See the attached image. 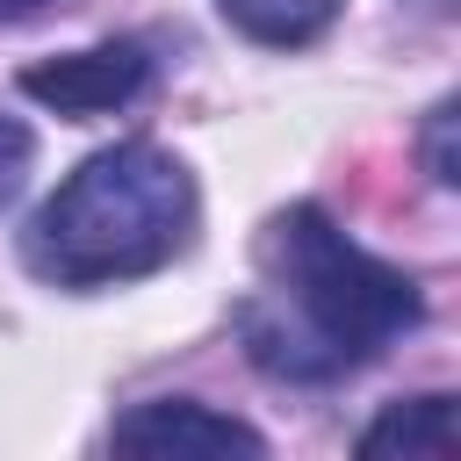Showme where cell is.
I'll return each mask as SVG.
<instances>
[{
	"instance_id": "obj_1",
	"label": "cell",
	"mask_w": 461,
	"mask_h": 461,
	"mask_svg": "<svg viewBox=\"0 0 461 461\" xmlns=\"http://www.w3.org/2000/svg\"><path fill=\"white\" fill-rule=\"evenodd\" d=\"M418 281L360 252L324 209L295 202L259 230L252 295L238 310L245 353L274 382H339L418 324Z\"/></svg>"
},
{
	"instance_id": "obj_2",
	"label": "cell",
	"mask_w": 461,
	"mask_h": 461,
	"mask_svg": "<svg viewBox=\"0 0 461 461\" xmlns=\"http://www.w3.org/2000/svg\"><path fill=\"white\" fill-rule=\"evenodd\" d=\"M194 230V180L151 144L86 158L29 223V267L58 288H101L158 274Z\"/></svg>"
},
{
	"instance_id": "obj_3",
	"label": "cell",
	"mask_w": 461,
	"mask_h": 461,
	"mask_svg": "<svg viewBox=\"0 0 461 461\" xmlns=\"http://www.w3.org/2000/svg\"><path fill=\"white\" fill-rule=\"evenodd\" d=\"M144 79H151L144 43L115 36V43H94V50L50 58V65H29V72H22V94L43 101V108H58V115H108V108H122Z\"/></svg>"
},
{
	"instance_id": "obj_4",
	"label": "cell",
	"mask_w": 461,
	"mask_h": 461,
	"mask_svg": "<svg viewBox=\"0 0 461 461\" xmlns=\"http://www.w3.org/2000/svg\"><path fill=\"white\" fill-rule=\"evenodd\" d=\"M115 447L130 454H267V439L209 403H187V396H158V403H137L130 418H115Z\"/></svg>"
},
{
	"instance_id": "obj_5",
	"label": "cell",
	"mask_w": 461,
	"mask_h": 461,
	"mask_svg": "<svg viewBox=\"0 0 461 461\" xmlns=\"http://www.w3.org/2000/svg\"><path fill=\"white\" fill-rule=\"evenodd\" d=\"M396 447L447 461L454 454V396H418V403H403L360 432V454H396Z\"/></svg>"
},
{
	"instance_id": "obj_6",
	"label": "cell",
	"mask_w": 461,
	"mask_h": 461,
	"mask_svg": "<svg viewBox=\"0 0 461 461\" xmlns=\"http://www.w3.org/2000/svg\"><path fill=\"white\" fill-rule=\"evenodd\" d=\"M252 43H274V50H288V43H310V36H324L331 29V14L346 7V0H216Z\"/></svg>"
},
{
	"instance_id": "obj_7",
	"label": "cell",
	"mask_w": 461,
	"mask_h": 461,
	"mask_svg": "<svg viewBox=\"0 0 461 461\" xmlns=\"http://www.w3.org/2000/svg\"><path fill=\"white\" fill-rule=\"evenodd\" d=\"M29 158H36V137H29V122L0 115V209L22 194V180H29Z\"/></svg>"
},
{
	"instance_id": "obj_8",
	"label": "cell",
	"mask_w": 461,
	"mask_h": 461,
	"mask_svg": "<svg viewBox=\"0 0 461 461\" xmlns=\"http://www.w3.org/2000/svg\"><path fill=\"white\" fill-rule=\"evenodd\" d=\"M425 173H432L439 187L461 180V166H454V101H439L432 122H425Z\"/></svg>"
},
{
	"instance_id": "obj_9",
	"label": "cell",
	"mask_w": 461,
	"mask_h": 461,
	"mask_svg": "<svg viewBox=\"0 0 461 461\" xmlns=\"http://www.w3.org/2000/svg\"><path fill=\"white\" fill-rule=\"evenodd\" d=\"M43 0H0V22H22V14H36Z\"/></svg>"
}]
</instances>
